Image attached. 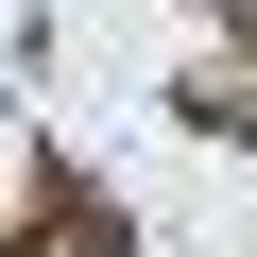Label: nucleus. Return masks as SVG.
<instances>
[{"label": "nucleus", "mask_w": 257, "mask_h": 257, "mask_svg": "<svg viewBox=\"0 0 257 257\" xmlns=\"http://www.w3.org/2000/svg\"><path fill=\"white\" fill-rule=\"evenodd\" d=\"M18 257H103V206H86V189H35V223H18Z\"/></svg>", "instance_id": "nucleus-1"}, {"label": "nucleus", "mask_w": 257, "mask_h": 257, "mask_svg": "<svg viewBox=\"0 0 257 257\" xmlns=\"http://www.w3.org/2000/svg\"><path fill=\"white\" fill-rule=\"evenodd\" d=\"M189 138H257V69H189Z\"/></svg>", "instance_id": "nucleus-2"}]
</instances>
